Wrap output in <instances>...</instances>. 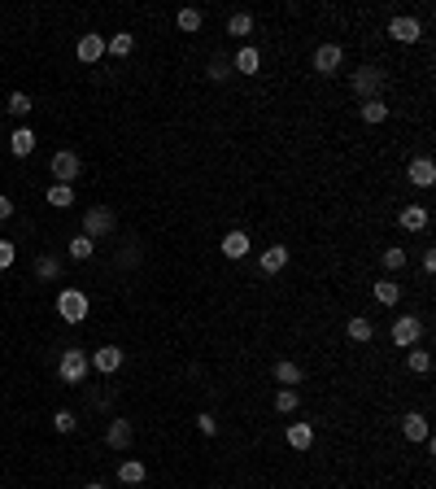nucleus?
Segmentation results:
<instances>
[{"label":"nucleus","instance_id":"nucleus-1","mask_svg":"<svg viewBox=\"0 0 436 489\" xmlns=\"http://www.w3.org/2000/svg\"><path fill=\"white\" fill-rule=\"evenodd\" d=\"M88 293H79V288H61L57 293V315L66 319V323H83L88 319Z\"/></svg>","mask_w":436,"mask_h":489},{"label":"nucleus","instance_id":"nucleus-2","mask_svg":"<svg viewBox=\"0 0 436 489\" xmlns=\"http://www.w3.org/2000/svg\"><path fill=\"white\" fill-rule=\"evenodd\" d=\"M88 371H92V354L88 350H66V354H61V363H57V376L66 385H79Z\"/></svg>","mask_w":436,"mask_h":489},{"label":"nucleus","instance_id":"nucleus-3","mask_svg":"<svg viewBox=\"0 0 436 489\" xmlns=\"http://www.w3.org/2000/svg\"><path fill=\"white\" fill-rule=\"evenodd\" d=\"M349 88H353V96H362V101H376L380 88H384V70H380V66H362V70H353Z\"/></svg>","mask_w":436,"mask_h":489},{"label":"nucleus","instance_id":"nucleus-4","mask_svg":"<svg viewBox=\"0 0 436 489\" xmlns=\"http://www.w3.org/2000/svg\"><path fill=\"white\" fill-rule=\"evenodd\" d=\"M114 227H118V215H114V210H105V205H96V210H88V215H83V236H92V240L109 236Z\"/></svg>","mask_w":436,"mask_h":489},{"label":"nucleus","instance_id":"nucleus-5","mask_svg":"<svg viewBox=\"0 0 436 489\" xmlns=\"http://www.w3.org/2000/svg\"><path fill=\"white\" fill-rule=\"evenodd\" d=\"M419 336H423V323H419L414 315H401V319L393 323V346H397V350H414Z\"/></svg>","mask_w":436,"mask_h":489},{"label":"nucleus","instance_id":"nucleus-6","mask_svg":"<svg viewBox=\"0 0 436 489\" xmlns=\"http://www.w3.org/2000/svg\"><path fill=\"white\" fill-rule=\"evenodd\" d=\"M341 61H345V48L341 44H323L318 53H314V70L318 75H336V70H341Z\"/></svg>","mask_w":436,"mask_h":489},{"label":"nucleus","instance_id":"nucleus-7","mask_svg":"<svg viewBox=\"0 0 436 489\" xmlns=\"http://www.w3.org/2000/svg\"><path fill=\"white\" fill-rule=\"evenodd\" d=\"M53 175H57V184H70V179L79 175V153L74 149H57L53 153Z\"/></svg>","mask_w":436,"mask_h":489},{"label":"nucleus","instance_id":"nucleus-8","mask_svg":"<svg viewBox=\"0 0 436 489\" xmlns=\"http://www.w3.org/2000/svg\"><path fill=\"white\" fill-rule=\"evenodd\" d=\"M131 437H136L131 419H109V433H105V446L109 450H127V446H131Z\"/></svg>","mask_w":436,"mask_h":489},{"label":"nucleus","instance_id":"nucleus-9","mask_svg":"<svg viewBox=\"0 0 436 489\" xmlns=\"http://www.w3.org/2000/svg\"><path fill=\"white\" fill-rule=\"evenodd\" d=\"M389 36L401 40V44H414L419 36H423V26H419V18H406V13H401V18L389 22Z\"/></svg>","mask_w":436,"mask_h":489},{"label":"nucleus","instance_id":"nucleus-10","mask_svg":"<svg viewBox=\"0 0 436 489\" xmlns=\"http://www.w3.org/2000/svg\"><path fill=\"white\" fill-rule=\"evenodd\" d=\"M92 367L105 371V376H114V371L122 367V350H118V346H101V350L92 354Z\"/></svg>","mask_w":436,"mask_h":489},{"label":"nucleus","instance_id":"nucleus-11","mask_svg":"<svg viewBox=\"0 0 436 489\" xmlns=\"http://www.w3.org/2000/svg\"><path fill=\"white\" fill-rule=\"evenodd\" d=\"M406 175H410V184H414V188H432V184H436V166H432V157H414Z\"/></svg>","mask_w":436,"mask_h":489},{"label":"nucleus","instance_id":"nucleus-12","mask_svg":"<svg viewBox=\"0 0 436 489\" xmlns=\"http://www.w3.org/2000/svg\"><path fill=\"white\" fill-rule=\"evenodd\" d=\"M275 380H280L284 389H293V385L305 380V371H301V363H293V358H280V363H275Z\"/></svg>","mask_w":436,"mask_h":489},{"label":"nucleus","instance_id":"nucleus-13","mask_svg":"<svg viewBox=\"0 0 436 489\" xmlns=\"http://www.w3.org/2000/svg\"><path fill=\"white\" fill-rule=\"evenodd\" d=\"M288 267V244H271V249H262V271L266 275H275Z\"/></svg>","mask_w":436,"mask_h":489},{"label":"nucleus","instance_id":"nucleus-14","mask_svg":"<svg viewBox=\"0 0 436 489\" xmlns=\"http://www.w3.org/2000/svg\"><path fill=\"white\" fill-rule=\"evenodd\" d=\"M397 223L406 227V232H423V227H428V210H423V205H406V210L397 215Z\"/></svg>","mask_w":436,"mask_h":489},{"label":"nucleus","instance_id":"nucleus-15","mask_svg":"<svg viewBox=\"0 0 436 489\" xmlns=\"http://www.w3.org/2000/svg\"><path fill=\"white\" fill-rule=\"evenodd\" d=\"M105 57V40L101 36H83V40H79V61H88V66H92V61H101Z\"/></svg>","mask_w":436,"mask_h":489},{"label":"nucleus","instance_id":"nucleus-16","mask_svg":"<svg viewBox=\"0 0 436 489\" xmlns=\"http://www.w3.org/2000/svg\"><path fill=\"white\" fill-rule=\"evenodd\" d=\"M232 66H236L240 75H257V66H262V53H257V48H240V53L232 57Z\"/></svg>","mask_w":436,"mask_h":489},{"label":"nucleus","instance_id":"nucleus-17","mask_svg":"<svg viewBox=\"0 0 436 489\" xmlns=\"http://www.w3.org/2000/svg\"><path fill=\"white\" fill-rule=\"evenodd\" d=\"M232 70H236V66H232V57H227V53H214V57H209V70H205V75L214 79V84H227Z\"/></svg>","mask_w":436,"mask_h":489},{"label":"nucleus","instance_id":"nucleus-18","mask_svg":"<svg viewBox=\"0 0 436 489\" xmlns=\"http://www.w3.org/2000/svg\"><path fill=\"white\" fill-rule=\"evenodd\" d=\"M9 149H13V157H26L35 149V132H31V127H18V132L9 136Z\"/></svg>","mask_w":436,"mask_h":489},{"label":"nucleus","instance_id":"nucleus-19","mask_svg":"<svg viewBox=\"0 0 436 489\" xmlns=\"http://www.w3.org/2000/svg\"><path fill=\"white\" fill-rule=\"evenodd\" d=\"M144 476H149V467H144L140 459H127V463H118V481H122V485H140Z\"/></svg>","mask_w":436,"mask_h":489},{"label":"nucleus","instance_id":"nucleus-20","mask_svg":"<svg viewBox=\"0 0 436 489\" xmlns=\"http://www.w3.org/2000/svg\"><path fill=\"white\" fill-rule=\"evenodd\" d=\"M401 433H406V442H428V419L423 415H406L401 419Z\"/></svg>","mask_w":436,"mask_h":489},{"label":"nucleus","instance_id":"nucleus-21","mask_svg":"<svg viewBox=\"0 0 436 489\" xmlns=\"http://www.w3.org/2000/svg\"><path fill=\"white\" fill-rule=\"evenodd\" d=\"M288 446H293V450H310L314 446V428H310V424H293V428H288Z\"/></svg>","mask_w":436,"mask_h":489},{"label":"nucleus","instance_id":"nucleus-22","mask_svg":"<svg viewBox=\"0 0 436 489\" xmlns=\"http://www.w3.org/2000/svg\"><path fill=\"white\" fill-rule=\"evenodd\" d=\"M223 254H227V258H245L249 254V236L245 232H227V236H223Z\"/></svg>","mask_w":436,"mask_h":489},{"label":"nucleus","instance_id":"nucleus-23","mask_svg":"<svg viewBox=\"0 0 436 489\" xmlns=\"http://www.w3.org/2000/svg\"><path fill=\"white\" fill-rule=\"evenodd\" d=\"M131 48H136V36H127V31H118L114 40H105V53H114V57H131Z\"/></svg>","mask_w":436,"mask_h":489},{"label":"nucleus","instance_id":"nucleus-24","mask_svg":"<svg viewBox=\"0 0 436 489\" xmlns=\"http://www.w3.org/2000/svg\"><path fill=\"white\" fill-rule=\"evenodd\" d=\"M406 367L414 371V376H428V371H432V354L428 350H406Z\"/></svg>","mask_w":436,"mask_h":489},{"label":"nucleus","instance_id":"nucleus-25","mask_svg":"<svg viewBox=\"0 0 436 489\" xmlns=\"http://www.w3.org/2000/svg\"><path fill=\"white\" fill-rule=\"evenodd\" d=\"M376 302H380V306H397V302H401V288H397L393 280H376Z\"/></svg>","mask_w":436,"mask_h":489},{"label":"nucleus","instance_id":"nucleus-26","mask_svg":"<svg viewBox=\"0 0 436 489\" xmlns=\"http://www.w3.org/2000/svg\"><path fill=\"white\" fill-rule=\"evenodd\" d=\"M384 118H389V105H384L380 96H376V101H362V123L376 127V123H384Z\"/></svg>","mask_w":436,"mask_h":489},{"label":"nucleus","instance_id":"nucleus-27","mask_svg":"<svg viewBox=\"0 0 436 489\" xmlns=\"http://www.w3.org/2000/svg\"><path fill=\"white\" fill-rule=\"evenodd\" d=\"M48 205H57V210L74 205V188L70 184H53V188H48Z\"/></svg>","mask_w":436,"mask_h":489},{"label":"nucleus","instance_id":"nucleus-28","mask_svg":"<svg viewBox=\"0 0 436 489\" xmlns=\"http://www.w3.org/2000/svg\"><path fill=\"white\" fill-rule=\"evenodd\" d=\"M297 406H301V398H297V389H280V394H275V411H280V415H293V411H297Z\"/></svg>","mask_w":436,"mask_h":489},{"label":"nucleus","instance_id":"nucleus-29","mask_svg":"<svg viewBox=\"0 0 436 489\" xmlns=\"http://www.w3.org/2000/svg\"><path fill=\"white\" fill-rule=\"evenodd\" d=\"M249 31H253V18H249V13H232V18H227V36H249Z\"/></svg>","mask_w":436,"mask_h":489},{"label":"nucleus","instance_id":"nucleus-30","mask_svg":"<svg viewBox=\"0 0 436 489\" xmlns=\"http://www.w3.org/2000/svg\"><path fill=\"white\" fill-rule=\"evenodd\" d=\"M92 249H96V240H92V236H83V232L70 240V258H79V263H83V258H92Z\"/></svg>","mask_w":436,"mask_h":489},{"label":"nucleus","instance_id":"nucleus-31","mask_svg":"<svg viewBox=\"0 0 436 489\" xmlns=\"http://www.w3.org/2000/svg\"><path fill=\"white\" fill-rule=\"evenodd\" d=\"M371 332H376V328H371V319H349V341H371Z\"/></svg>","mask_w":436,"mask_h":489},{"label":"nucleus","instance_id":"nucleus-32","mask_svg":"<svg viewBox=\"0 0 436 489\" xmlns=\"http://www.w3.org/2000/svg\"><path fill=\"white\" fill-rule=\"evenodd\" d=\"M5 109H9V114H31V96H26V92H9Z\"/></svg>","mask_w":436,"mask_h":489},{"label":"nucleus","instance_id":"nucleus-33","mask_svg":"<svg viewBox=\"0 0 436 489\" xmlns=\"http://www.w3.org/2000/svg\"><path fill=\"white\" fill-rule=\"evenodd\" d=\"M57 271H61V267H57V258H48V254L35 263V275H40V280H57Z\"/></svg>","mask_w":436,"mask_h":489},{"label":"nucleus","instance_id":"nucleus-34","mask_svg":"<svg viewBox=\"0 0 436 489\" xmlns=\"http://www.w3.org/2000/svg\"><path fill=\"white\" fill-rule=\"evenodd\" d=\"M179 31H201V9H179Z\"/></svg>","mask_w":436,"mask_h":489},{"label":"nucleus","instance_id":"nucleus-35","mask_svg":"<svg viewBox=\"0 0 436 489\" xmlns=\"http://www.w3.org/2000/svg\"><path fill=\"white\" fill-rule=\"evenodd\" d=\"M384 267L401 271V267H406V249H397V244H393V249H384Z\"/></svg>","mask_w":436,"mask_h":489},{"label":"nucleus","instance_id":"nucleus-36","mask_svg":"<svg viewBox=\"0 0 436 489\" xmlns=\"http://www.w3.org/2000/svg\"><path fill=\"white\" fill-rule=\"evenodd\" d=\"M74 424H79V419H74L70 411H57V415H53V428H57V433H74Z\"/></svg>","mask_w":436,"mask_h":489},{"label":"nucleus","instance_id":"nucleus-37","mask_svg":"<svg viewBox=\"0 0 436 489\" xmlns=\"http://www.w3.org/2000/svg\"><path fill=\"white\" fill-rule=\"evenodd\" d=\"M197 428H201L205 437H218V419L209 415V411H201V415H197Z\"/></svg>","mask_w":436,"mask_h":489},{"label":"nucleus","instance_id":"nucleus-38","mask_svg":"<svg viewBox=\"0 0 436 489\" xmlns=\"http://www.w3.org/2000/svg\"><path fill=\"white\" fill-rule=\"evenodd\" d=\"M13 258H18L13 240H0V271H9V267H13Z\"/></svg>","mask_w":436,"mask_h":489},{"label":"nucleus","instance_id":"nucleus-39","mask_svg":"<svg viewBox=\"0 0 436 489\" xmlns=\"http://www.w3.org/2000/svg\"><path fill=\"white\" fill-rule=\"evenodd\" d=\"M5 219H13V201H9V197H0V223H5Z\"/></svg>","mask_w":436,"mask_h":489},{"label":"nucleus","instance_id":"nucleus-40","mask_svg":"<svg viewBox=\"0 0 436 489\" xmlns=\"http://www.w3.org/2000/svg\"><path fill=\"white\" fill-rule=\"evenodd\" d=\"M423 271H428V275H436V254H432V249L423 254Z\"/></svg>","mask_w":436,"mask_h":489},{"label":"nucleus","instance_id":"nucleus-41","mask_svg":"<svg viewBox=\"0 0 436 489\" xmlns=\"http://www.w3.org/2000/svg\"><path fill=\"white\" fill-rule=\"evenodd\" d=\"M83 489H105V485H96V481H92V485H83Z\"/></svg>","mask_w":436,"mask_h":489}]
</instances>
